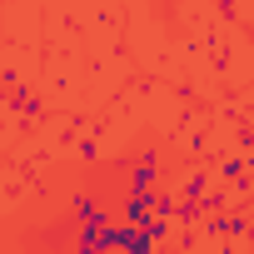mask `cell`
<instances>
[{"label": "cell", "instance_id": "9c48e42d", "mask_svg": "<svg viewBox=\"0 0 254 254\" xmlns=\"http://www.w3.org/2000/svg\"><path fill=\"white\" fill-rule=\"evenodd\" d=\"M5 254H20V249H5Z\"/></svg>", "mask_w": 254, "mask_h": 254}, {"label": "cell", "instance_id": "5b68a950", "mask_svg": "<svg viewBox=\"0 0 254 254\" xmlns=\"http://www.w3.org/2000/svg\"><path fill=\"white\" fill-rule=\"evenodd\" d=\"M204 194H209V175H204V170L185 175V185H180V199H204Z\"/></svg>", "mask_w": 254, "mask_h": 254}, {"label": "cell", "instance_id": "8fae6325", "mask_svg": "<svg viewBox=\"0 0 254 254\" xmlns=\"http://www.w3.org/2000/svg\"><path fill=\"white\" fill-rule=\"evenodd\" d=\"M65 254H75V249H65Z\"/></svg>", "mask_w": 254, "mask_h": 254}, {"label": "cell", "instance_id": "3957f363", "mask_svg": "<svg viewBox=\"0 0 254 254\" xmlns=\"http://www.w3.org/2000/svg\"><path fill=\"white\" fill-rule=\"evenodd\" d=\"M125 190H160V150H145L130 165V185Z\"/></svg>", "mask_w": 254, "mask_h": 254}, {"label": "cell", "instance_id": "7a4b0ae2", "mask_svg": "<svg viewBox=\"0 0 254 254\" xmlns=\"http://www.w3.org/2000/svg\"><path fill=\"white\" fill-rule=\"evenodd\" d=\"M155 204H160V190H125L120 219H130V224H145V219H155Z\"/></svg>", "mask_w": 254, "mask_h": 254}, {"label": "cell", "instance_id": "52a82bcc", "mask_svg": "<svg viewBox=\"0 0 254 254\" xmlns=\"http://www.w3.org/2000/svg\"><path fill=\"white\" fill-rule=\"evenodd\" d=\"M219 175H224V180H239V185H244V180H249V175H244V165H239V160H224V170H219Z\"/></svg>", "mask_w": 254, "mask_h": 254}, {"label": "cell", "instance_id": "8992f818", "mask_svg": "<svg viewBox=\"0 0 254 254\" xmlns=\"http://www.w3.org/2000/svg\"><path fill=\"white\" fill-rule=\"evenodd\" d=\"M199 209H204V219H214V214H224V209H229V190H209V194L199 199Z\"/></svg>", "mask_w": 254, "mask_h": 254}, {"label": "cell", "instance_id": "30bf717a", "mask_svg": "<svg viewBox=\"0 0 254 254\" xmlns=\"http://www.w3.org/2000/svg\"><path fill=\"white\" fill-rule=\"evenodd\" d=\"M219 254H234V249H219Z\"/></svg>", "mask_w": 254, "mask_h": 254}, {"label": "cell", "instance_id": "6da1fadb", "mask_svg": "<svg viewBox=\"0 0 254 254\" xmlns=\"http://www.w3.org/2000/svg\"><path fill=\"white\" fill-rule=\"evenodd\" d=\"M70 214H75V224H110V219H115V214L105 209V199L90 194V190H75V194H70Z\"/></svg>", "mask_w": 254, "mask_h": 254}, {"label": "cell", "instance_id": "277c9868", "mask_svg": "<svg viewBox=\"0 0 254 254\" xmlns=\"http://www.w3.org/2000/svg\"><path fill=\"white\" fill-rule=\"evenodd\" d=\"M204 234H214V239H239V234H249V219H244V214H214V219L204 224Z\"/></svg>", "mask_w": 254, "mask_h": 254}, {"label": "cell", "instance_id": "ba28073f", "mask_svg": "<svg viewBox=\"0 0 254 254\" xmlns=\"http://www.w3.org/2000/svg\"><path fill=\"white\" fill-rule=\"evenodd\" d=\"M110 254H140V249H110Z\"/></svg>", "mask_w": 254, "mask_h": 254}]
</instances>
